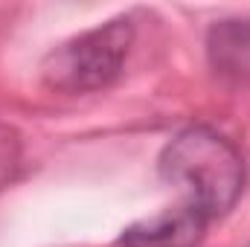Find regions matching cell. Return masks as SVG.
I'll list each match as a JSON object with an SVG mask.
<instances>
[{
    "instance_id": "cell-1",
    "label": "cell",
    "mask_w": 250,
    "mask_h": 247,
    "mask_svg": "<svg viewBox=\"0 0 250 247\" xmlns=\"http://www.w3.org/2000/svg\"><path fill=\"white\" fill-rule=\"evenodd\" d=\"M157 175L184 195L181 204L198 209L212 224L236 206L245 189V157L221 131L189 125L163 145Z\"/></svg>"
},
{
    "instance_id": "cell-2",
    "label": "cell",
    "mask_w": 250,
    "mask_h": 247,
    "mask_svg": "<svg viewBox=\"0 0 250 247\" xmlns=\"http://www.w3.org/2000/svg\"><path fill=\"white\" fill-rule=\"evenodd\" d=\"M134 44V21L128 15L111 18L47 53L41 79L56 93H93L111 87L125 67Z\"/></svg>"
},
{
    "instance_id": "cell-3",
    "label": "cell",
    "mask_w": 250,
    "mask_h": 247,
    "mask_svg": "<svg viewBox=\"0 0 250 247\" xmlns=\"http://www.w3.org/2000/svg\"><path fill=\"white\" fill-rule=\"evenodd\" d=\"M209 221L187 204L140 218L120 233V247H198Z\"/></svg>"
},
{
    "instance_id": "cell-4",
    "label": "cell",
    "mask_w": 250,
    "mask_h": 247,
    "mask_svg": "<svg viewBox=\"0 0 250 247\" xmlns=\"http://www.w3.org/2000/svg\"><path fill=\"white\" fill-rule=\"evenodd\" d=\"M207 56L218 76L250 84V18H227L209 26Z\"/></svg>"
},
{
    "instance_id": "cell-5",
    "label": "cell",
    "mask_w": 250,
    "mask_h": 247,
    "mask_svg": "<svg viewBox=\"0 0 250 247\" xmlns=\"http://www.w3.org/2000/svg\"><path fill=\"white\" fill-rule=\"evenodd\" d=\"M21 175V140L12 128L0 125V192Z\"/></svg>"
}]
</instances>
